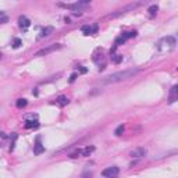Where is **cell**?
<instances>
[{"label": "cell", "instance_id": "6da1fadb", "mask_svg": "<svg viewBox=\"0 0 178 178\" xmlns=\"http://www.w3.org/2000/svg\"><path fill=\"white\" fill-rule=\"evenodd\" d=\"M138 71H139L138 68H132V70H124V71L114 72V74L109 75L107 78H104V79L102 81V84L109 85V84H115V82H121V81L129 79V78H132Z\"/></svg>", "mask_w": 178, "mask_h": 178}, {"label": "cell", "instance_id": "7a4b0ae2", "mask_svg": "<svg viewBox=\"0 0 178 178\" xmlns=\"http://www.w3.org/2000/svg\"><path fill=\"white\" fill-rule=\"evenodd\" d=\"M175 45H177V42H175V38L174 36H167V38L161 39L160 42H159V45H157V47H159V50H173L174 47H175Z\"/></svg>", "mask_w": 178, "mask_h": 178}, {"label": "cell", "instance_id": "3957f363", "mask_svg": "<svg viewBox=\"0 0 178 178\" xmlns=\"http://www.w3.org/2000/svg\"><path fill=\"white\" fill-rule=\"evenodd\" d=\"M138 6H140V3H134V4H129V6H127V7H124V9H120V10H117L115 13H111L110 15H109V17H110V18L120 17V15H123V14L128 13L129 10H134V9H136Z\"/></svg>", "mask_w": 178, "mask_h": 178}, {"label": "cell", "instance_id": "277c9868", "mask_svg": "<svg viewBox=\"0 0 178 178\" xmlns=\"http://www.w3.org/2000/svg\"><path fill=\"white\" fill-rule=\"evenodd\" d=\"M120 173V168L115 167V165H111V167H107L102 171V175L103 177H107V178H113V177H117Z\"/></svg>", "mask_w": 178, "mask_h": 178}, {"label": "cell", "instance_id": "5b68a950", "mask_svg": "<svg viewBox=\"0 0 178 178\" xmlns=\"http://www.w3.org/2000/svg\"><path fill=\"white\" fill-rule=\"evenodd\" d=\"M59 49H61V45H60V43H56V45H51V46L45 47V49H42V50H39L38 53H36V56L49 54V53H51V51H54V50H59Z\"/></svg>", "mask_w": 178, "mask_h": 178}, {"label": "cell", "instance_id": "8992f818", "mask_svg": "<svg viewBox=\"0 0 178 178\" xmlns=\"http://www.w3.org/2000/svg\"><path fill=\"white\" fill-rule=\"evenodd\" d=\"M146 153H148V150L145 148H138V149H134L131 152V157H135V159H138V157H145Z\"/></svg>", "mask_w": 178, "mask_h": 178}, {"label": "cell", "instance_id": "52a82bcc", "mask_svg": "<svg viewBox=\"0 0 178 178\" xmlns=\"http://www.w3.org/2000/svg\"><path fill=\"white\" fill-rule=\"evenodd\" d=\"M43 152H45V146L40 143V139L38 138V139H36V143H35V146H34V153L36 156H39V154H42Z\"/></svg>", "mask_w": 178, "mask_h": 178}, {"label": "cell", "instance_id": "ba28073f", "mask_svg": "<svg viewBox=\"0 0 178 178\" xmlns=\"http://www.w3.org/2000/svg\"><path fill=\"white\" fill-rule=\"evenodd\" d=\"M82 32H84V35H95L98 32V25H93V26L85 25L82 26Z\"/></svg>", "mask_w": 178, "mask_h": 178}, {"label": "cell", "instance_id": "9c48e42d", "mask_svg": "<svg viewBox=\"0 0 178 178\" xmlns=\"http://www.w3.org/2000/svg\"><path fill=\"white\" fill-rule=\"evenodd\" d=\"M18 22H20V26H21V28H24V29H26V28L31 25V21L26 17H24V15L18 18Z\"/></svg>", "mask_w": 178, "mask_h": 178}, {"label": "cell", "instance_id": "30bf717a", "mask_svg": "<svg viewBox=\"0 0 178 178\" xmlns=\"http://www.w3.org/2000/svg\"><path fill=\"white\" fill-rule=\"evenodd\" d=\"M39 127V123L38 120H28V121H25V128L26 129H31V128H38Z\"/></svg>", "mask_w": 178, "mask_h": 178}, {"label": "cell", "instance_id": "8fae6325", "mask_svg": "<svg viewBox=\"0 0 178 178\" xmlns=\"http://www.w3.org/2000/svg\"><path fill=\"white\" fill-rule=\"evenodd\" d=\"M177 100V86H173L171 88V93H170V103H174Z\"/></svg>", "mask_w": 178, "mask_h": 178}, {"label": "cell", "instance_id": "7c38bea8", "mask_svg": "<svg viewBox=\"0 0 178 178\" xmlns=\"http://www.w3.org/2000/svg\"><path fill=\"white\" fill-rule=\"evenodd\" d=\"M51 32H53V28H51V26H46L45 29H42V32H40V35H39V38H45V36H49Z\"/></svg>", "mask_w": 178, "mask_h": 178}, {"label": "cell", "instance_id": "4fadbf2b", "mask_svg": "<svg viewBox=\"0 0 178 178\" xmlns=\"http://www.w3.org/2000/svg\"><path fill=\"white\" fill-rule=\"evenodd\" d=\"M148 11H149V15H150V17H154V15L157 14V11H159V7H157L156 4L150 6V7L148 9Z\"/></svg>", "mask_w": 178, "mask_h": 178}, {"label": "cell", "instance_id": "5bb4252c", "mask_svg": "<svg viewBox=\"0 0 178 178\" xmlns=\"http://www.w3.org/2000/svg\"><path fill=\"white\" fill-rule=\"evenodd\" d=\"M93 150H95L93 146H88V148H85L84 150H81V154H82V156H89Z\"/></svg>", "mask_w": 178, "mask_h": 178}, {"label": "cell", "instance_id": "9a60e30c", "mask_svg": "<svg viewBox=\"0 0 178 178\" xmlns=\"http://www.w3.org/2000/svg\"><path fill=\"white\" fill-rule=\"evenodd\" d=\"M28 104V102H26V99H18L17 103H15V106L18 107V109H24V107Z\"/></svg>", "mask_w": 178, "mask_h": 178}, {"label": "cell", "instance_id": "2e32d148", "mask_svg": "<svg viewBox=\"0 0 178 178\" xmlns=\"http://www.w3.org/2000/svg\"><path fill=\"white\" fill-rule=\"evenodd\" d=\"M111 60H113L115 64H118V63L123 61V56L121 54H113V53H111Z\"/></svg>", "mask_w": 178, "mask_h": 178}, {"label": "cell", "instance_id": "e0dca14e", "mask_svg": "<svg viewBox=\"0 0 178 178\" xmlns=\"http://www.w3.org/2000/svg\"><path fill=\"white\" fill-rule=\"evenodd\" d=\"M57 103H59L60 106H65V104H68V99L65 98V96H60V98L57 99Z\"/></svg>", "mask_w": 178, "mask_h": 178}, {"label": "cell", "instance_id": "ac0fdd59", "mask_svg": "<svg viewBox=\"0 0 178 178\" xmlns=\"http://www.w3.org/2000/svg\"><path fill=\"white\" fill-rule=\"evenodd\" d=\"M21 45H22L21 39H20V38H14V40H13V47H14V49H18Z\"/></svg>", "mask_w": 178, "mask_h": 178}, {"label": "cell", "instance_id": "d6986e66", "mask_svg": "<svg viewBox=\"0 0 178 178\" xmlns=\"http://www.w3.org/2000/svg\"><path fill=\"white\" fill-rule=\"evenodd\" d=\"M124 129H125V127H124V125H118V127H117V129H115V131H114V134H115V135H117V136L123 135Z\"/></svg>", "mask_w": 178, "mask_h": 178}, {"label": "cell", "instance_id": "ffe728a7", "mask_svg": "<svg viewBox=\"0 0 178 178\" xmlns=\"http://www.w3.org/2000/svg\"><path fill=\"white\" fill-rule=\"evenodd\" d=\"M123 36L125 39H128V38H135L136 36V32L135 31H131V32H125V34H123Z\"/></svg>", "mask_w": 178, "mask_h": 178}, {"label": "cell", "instance_id": "44dd1931", "mask_svg": "<svg viewBox=\"0 0 178 178\" xmlns=\"http://www.w3.org/2000/svg\"><path fill=\"white\" fill-rule=\"evenodd\" d=\"M125 40H127V39L124 38L123 35H121V36H120V38H117L115 39V46H120V45H123L124 42H125Z\"/></svg>", "mask_w": 178, "mask_h": 178}, {"label": "cell", "instance_id": "7402d4cb", "mask_svg": "<svg viewBox=\"0 0 178 178\" xmlns=\"http://www.w3.org/2000/svg\"><path fill=\"white\" fill-rule=\"evenodd\" d=\"M78 70H79V72H82V74H85V72H86V68L82 67V65H79V67H78Z\"/></svg>", "mask_w": 178, "mask_h": 178}, {"label": "cell", "instance_id": "603a6c76", "mask_svg": "<svg viewBox=\"0 0 178 178\" xmlns=\"http://www.w3.org/2000/svg\"><path fill=\"white\" fill-rule=\"evenodd\" d=\"M89 1H90V0H78L79 4H86V3H89Z\"/></svg>", "mask_w": 178, "mask_h": 178}, {"label": "cell", "instance_id": "cb8c5ba5", "mask_svg": "<svg viewBox=\"0 0 178 178\" xmlns=\"http://www.w3.org/2000/svg\"><path fill=\"white\" fill-rule=\"evenodd\" d=\"M7 136H6V134H3V132H0V140H4Z\"/></svg>", "mask_w": 178, "mask_h": 178}, {"label": "cell", "instance_id": "d4e9b609", "mask_svg": "<svg viewBox=\"0 0 178 178\" xmlns=\"http://www.w3.org/2000/svg\"><path fill=\"white\" fill-rule=\"evenodd\" d=\"M75 78H76V74H72L71 78H70V81H71V82H74V81H75Z\"/></svg>", "mask_w": 178, "mask_h": 178}, {"label": "cell", "instance_id": "484cf974", "mask_svg": "<svg viewBox=\"0 0 178 178\" xmlns=\"http://www.w3.org/2000/svg\"><path fill=\"white\" fill-rule=\"evenodd\" d=\"M6 22H7V17H4V18H1V20H0V24H6Z\"/></svg>", "mask_w": 178, "mask_h": 178}, {"label": "cell", "instance_id": "4316f807", "mask_svg": "<svg viewBox=\"0 0 178 178\" xmlns=\"http://www.w3.org/2000/svg\"><path fill=\"white\" fill-rule=\"evenodd\" d=\"M64 21H65V22H67V24H71V22H70V18H67V17H65V18H64Z\"/></svg>", "mask_w": 178, "mask_h": 178}, {"label": "cell", "instance_id": "83f0119b", "mask_svg": "<svg viewBox=\"0 0 178 178\" xmlns=\"http://www.w3.org/2000/svg\"><path fill=\"white\" fill-rule=\"evenodd\" d=\"M0 59H1V54H0Z\"/></svg>", "mask_w": 178, "mask_h": 178}]
</instances>
